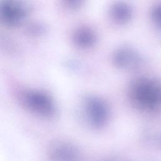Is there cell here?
Segmentation results:
<instances>
[{
	"mask_svg": "<svg viewBox=\"0 0 161 161\" xmlns=\"http://www.w3.org/2000/svg\"><path fill=\"white\" fill-rule=\"evenodd\" d=\"M131 94L136 103L145 109L154 110L161 106V84L157 81L140 79L133 85Z\"/></svg>",
	"mask_w": 161,
	"mask_h": 161,
	"instance_id": "6da1fadb",
	"label": "cell"
},
{
	"mask_svg": "<svg viewBox=\"0 0 161 161\" xmlns=\"http://www.w3.org/2000/svg\"><path fill=\"white\" fill-rule=\"evenodd\" d=\"M138 57L133 52L128 50H123L117 55L116 61L122 65H134L138 61Z\"/></svg>",
	"mask_w": 161,
	"mask_h": 161,
	"instance_id": "8992f818",
	"label": "cell"
},
{
	"mask_svg": "<svg viewBox=\"0 0 161 161\" xmlns=\"http://www.w3.org/2000/svg\"><path fill=\"white\" fill-rule=\"evenodd\" d=\"M87 101V109L91 123L94 126L102 125L108 114L106 105L100 99L94 97L89 98Z\"/></svg>",
	"mask_w": 161,
	"mask_h": 161,
	"instance_id": "277c9868",
	"label": "cell"
},
{
	"mask_svg": "<svg viewBox=\"0 0 161 161\" xmlns=\"http://www.w3.org/2000/svg\"><path fill=\"white\" fill-rule=\"evenodd\" d=\"M2 16L9 23H16L22 18L25 14L24 8L19 4L5 3L1 6Z\"/></svg>",
	"mask_w": 161,
	"mask_h": 161,
	"instance_id": "5b68a950",
	"label": "cell"
},
{
	"mask_svg": "<svg viewBox=\"0 0 161 161\" xmlns=\"http://www.w3.org/2000/svg\"><path fill=\"white\" fill-rule=\"evenodd\" d=\"M113 14L118 19L121 20L126 19L128 16L130 15V9L129 8L125 5L118 4L116 5L114 8Z\"/></svg>",
	"mask_w": 161,
	"mask_h": 161,
	"instance_id": "ba28073f",
	"label": "cell"
},
{
	"mask_svg": "<svg viewBox=\"0 0 161 161\" xmlns=\"http://www.w3.org/2000/svg\"><path fill=\"white\" fill-rule=\"evenodd\" d=\"M49 155L52 161H78L79 159L76 148L67 143L55 144L50 148Z\"/></svg>",
	"mask_w": 161,
	"mask_h": 161,
	"instance_id": "3957f363",
	"label": "cell"
},
{
	"mask_svg": "<svg viewBox=\"0 0 161 161\" xmlns=\"http://www.w3.org/2000/svg\"><path fill=\"white\" fill-rule=\"evenodd\" d=\"M25 101L33 110L43 114H51L53 106L50 98L38 92H29L25 94Z\"/></svg>",
	"mask_w": 161,
	"mask_h": 161,
	"instance_id": "7a4b0ae2",
	"label": "cell"
},
{
	"mask_svg": "<svg viewBox=\"0 0 161 161\" xmlns=\"http://www.w3.org/2000/svg\"><path fill=\"white\" fill-rule=\"evenodd\" d=\"M94 36L92 33L86 30H80L76 35V40L81 45H89L93 41Z\"/></svg>",
	"mask_w": 161,
	"mask_h": 161,
	"instance_id": "52a82bcc",
	"label": "cell"
},
{
	"mask_svg": "<svg viewBox=\"0 0 161 161\" xmlns=\"http://www.w3.org/2000/svg\"><path fill=\"white\" fill-rule=\"evenodd\" d=\"M153 17L157 25L161 27V5H158L153 9Z\"/></svg>",
	"mask_w": 161,
	"mask_h": 161,
	"instance_id": "9c48e42d",
	"label": "cell"
}]
</instances>
